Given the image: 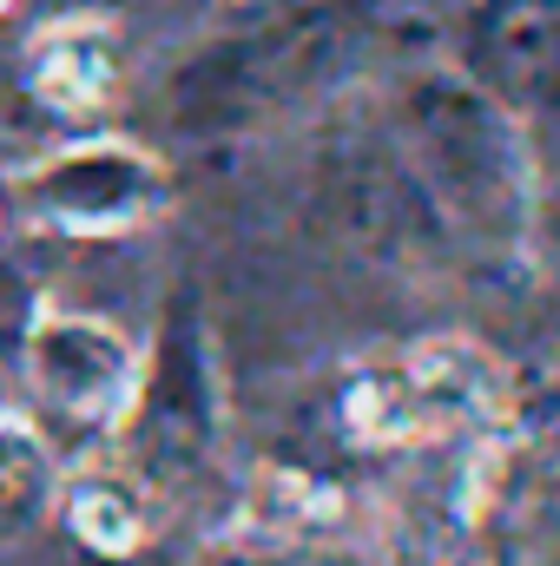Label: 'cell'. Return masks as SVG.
<instances>
[{
    "label": "cell",
    "instance_id": "cell-3",
    "mask_svg": "<svg viewBox=\"0 0 560 566\" xmlns=\"http://www.w3.org/2000/svg\"><path fill=\"white\" fill-rule=\"evenodd\" d=\"M317 66H323V27L271 20V27L198 46L165 80V113L178 133H231V126H251L258 113H271L278 99H290Z\"/></svg>",
    "mask_w": 560,
    "mask_h": 566
},
{
    "label": "cell",
    "instance_id": "cell-8",
    "mask_svg": "<svg viewBox=\"0 0 560 566\" xmlns=\"http://www.w3.org/2000/svg\"><path fill=\"white\" fill-rule=\"evenodd\" d=\"M66 521H73V534H80L86 547H100V554H133L145 541V501H139V488L120 481V474L80 481L73 501H66Z\"/></svg>",
    "mask_w": 560,
    "mask_h": 566
},
{
    "label": "cell",
    "instance_id": "cell-10",
    "mask_svg": "<svg viewBox=\"0 0 560 566\" xmlns=\"http://www.w3.org/2000/svg\"><path fill=\"white\" fill-rule=\"evenodd\" d=\"M211 566H303V560H290V554H225Z\"/></svg>",
    "mask_w": 560,
    "mask_h": 566
},
{
    "label": "cell",
    "instance_id": "cell-1",
    "mask_svg": "<svg viewBox=\"0 0 560 566\" xmlns=\"http://www.w3.org/2000/svg\"><path fill=\"white\" fill-rule=\"evenodd\" d=\"M409 151H416V178L428 205L442 218H462L475 231H508L521 218V145L515 126L475 99L468 86L428 80L409 93Z\"/></svg>",
    "mask_w": 560,
    "mask_h": 566
},
{
    "label": "cell",
    "instance_id": "cell-12",
    "mask_svg": "<svg viewBox=\"0 0 560 566\" xmlns=\"http://www.w3.org/2000/svg\"><path fill=\"white\" fill-rule=\"evenodd\" d=\"M0 13H7V0H0Z\"/></svg>",
    "mask_w": 560,
    "mask_h": 566
},
{
    "label": "cell",
    "instance_id": "cell-2",
    "mask_svg": "<svg viewBox=\"0 0 560 566\" xmlns=\"http://www.w3.org/2000/svg\"><path fill=\"white\" fill-rule=\"evenodd\" d=\"M501 409V369L468 343H428L383 369H363L343 396V422L370 448L435 441L455 428H481Z\"/></svg>",
    "mask_w": 560,
    "mask_h": 566
},
{
    "label": "cell",
    "instance_id": "cell-7",
    "mask_svg": "<svg viewBox=\"0 0 560 566\" xmlns=\"http://www.w3.org/2000/svg\"><path fill=\"white\" fill-rule=\"evenodd\" d=\"M488 60L515 93L560 99V7L548 0H508L488 20Z\"/></svg>",
    "mask_w": 560,
    "mask_h": 566
},
{
    "label": "cell",
    "instance_id": "cell-9",
    "mask_svg": "<svg viewBox=\"0 0 560 566\" xmlns=\"http://www.w3.org/2000/svg\"><path fill=\"white\" fill-rule=\"evenodd\" d=\"M40 501H46V448L33 441V428L0 416V534L33 521Z\"/></svg>",
    "mask_w": 560,
    "mask_h": 566
},
{
    "label": "cell",
    "instance_id": "cell-6",
    "mask_svg": "<svg viewBox=\"0 0 560 566\" xmlns=\"http://www.w3.org/2000/svg\"><path fill=\"white\" fill-rule=\"evenodd\" d=\"M27 86L46 113H100L120 93V33L100 13H66L27 46Z\"/></svg>",
    "mask_w": 560,
    "mask_h": 566
},
{
    "label": "cell",
    "instance_id": "cell-5",
    "mask_svg": "<svg viewBox=\"0 0 560 566\" xmlns=\"http://www.w3.org/2000/svg\"><path fill=\"white\" fill-rule=\"evenodd\" d=\"M20 369L33 402L66 428H113L139 402V356L100 316H33L20 336Z\"/></svg>",
    "mask_w": 560,
    "mask_h": 566
},
{
    "label": "cell",
    "instance_id": "cell-4",
    "mask_svg": "<svg viewBox=\"0 0 560 566\" xmlns=\"http://www.w3.org/2000/svg\"><path fill=\"white\" fill-rule=\"evenodd\" d=\"M20 198L40 224L73 231V238H106V231H133L152 224L172 198L165 165L120 139H93V145H66L53 158H40L20 178Z\"/></svg>",
    "mask_w": 560,
    "mask_h": 566
},
{
    "label": "cell",
    "instance_id": "cell-11",
    "mask_svg": "<svg viewBox=\"0 0 560 566\" xmlns=\"http://www.w3.org/2000/svg\"><path fill=\"white\" fill-rule=\"evenodd\" d=\"M73 13H93V7H113V0H66Z\"/></svg>",
    "mask_w": 560,
    "mask_h": 566
}]
</instances>
